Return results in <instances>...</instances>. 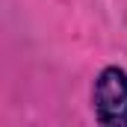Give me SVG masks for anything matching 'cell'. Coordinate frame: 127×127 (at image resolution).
Here are the masks:
<instances>
[{"mask_svg": "<svg viewBox=\"0 0 127 127\" xmlns=\"http://www.w3.org/2000/svg\"><path fill=\"white\" fill-rule=\"evenodd\" d=\"M95 118L106 127H127V71L106 65L92 86Z\"/></svg>", "mask_w": 127, "mask_h": 127, "instance_id": "cell-1", "label": "cell"}]
</instances>
